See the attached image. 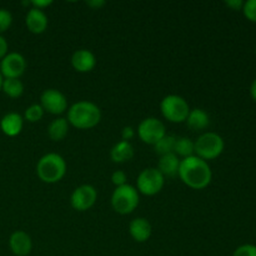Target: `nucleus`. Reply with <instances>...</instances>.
<instances>
[{"mask_svg":"<svg viewBox=\"0 0 256 256\" xmlns=\"http://www.w3.org/2000/svg\"><path fill=\"white\" fill-rule=\"evenodd\" d=\"M68 122L80 130L92 129L102 120V112L96 104L88 100L74 102L68 109Z\"/></svg>","mask_w":256,"mask_h":256,"instance_id":"obj_2","label":"nucleus"},{"mask_svg":"<svg viewBox=\"0 0 256 256\" xmlns=\"http://www.w3.org/2000/svg\"><path fill=\"white\" fill-rule=\"evenodd\" d=\"M140 202L139 192L132 185L125 184L116 188L112 195V206L118 214H132Z\"/></svg>","mask_w":256,"mask_h":256,"instance_id":"obj_5","label":"nucleus"},{"mask_svg":"<svg viewBox=\"0 0 256 256\" xmlns=\"http://www.w3.org/2000/svg\"><path fill=\"white\" fill-rule=\"evenodd\" d=\"M44 116V109L40 104H32L26 108L24 112V120L29 122H38Z\"/></svg>","mask_w":256,"mask_h":256,"instance_id":"obj_24","label":"nucleus"},{"mask_svg":"<svg viewBox=\"0 0 256 256\" xmlns=\"http://www.w3.org/2000/svg\"><path fill=\"white\" fill-rule=\"evenodd\" d=\"M86 5L92 9H100L105 5V2L104 0H90V2H86Z\"/></svg>","mask_w":256,"mask_h":256,"instance_id":"obj_33","label":"nucleus"},{"mask_svg":"<svg viewBox=\"0 0 256 256\" xmlns=\"http://www.w3.org/2000/svg\"><path fill=\"white\" fill-rule=\"evenodd\" d=\"M250 96L252 98L254 102H256V79L252 82V86H250Z\"/></svg>","mask_w":256,"mask_h":256,"instance_id":"obj_34","label":"nucleus"},{"mask_svg":"<svg viewBox=\"0 0 256 256\" xmlns=\"http://www.w3.org/2000/svg\"><path fill=\"white\" fill-rule=\"evenodd\" d=\"M129 232L136 242H145L152 236V225L145 218H135L130 222Z\"/></svg>","mask_w":256,"mask_h":256,"instance_id":"obj_16","label":"nucleus"},{"mask_svg":"<svg viewBox=\"0 0 256 256\" xmlns=\"http://www.w3.org/2000/svg\"><path fill=\"white\" fill-rule=\"evenodd\" d=\"M66 172V162L62 155L48 152L40 158L36 165V174L42 182L55 184L64 178Z\"/></svg>","mask_w":256,"mask_h":256,"instance_id":"obj_3","label":"nucleus"},{"mask_svg":"<svg viewBox=\"0 0 256 256\" xmlns=\"http://www.w3.org/2000/svg\"><path fill=\"white\" fill-rule=\"evenodd\" d=\"M180 160L182 159H179L174 152L162 155V156H160L159 164H158L156 169L162 172L164 178H174L176 176L178 172H179Z\"/></svg>","mask_w":256,"mask_h":256,"instance_id":"obj_17","label":"nucleus"},{"mask_svg":"<svg viewBox=\"0 0 256 256\" xmlns=\"http://www.w3.org/2000/svg\"><path fill=\"white\" fill-rule=\"evenodd\" d=\"M232 256H256V245L244 244L236 248Z\"/></svg>","mask_w":256,"mask_h":256,"instance_id":"obj_27","label":"nucleus"},{"mask_svg":"<svg viewBox=\"0 0 256 256\" xmlns=\"http://www.w3.org/2000/svg\"><path fill=\"white\" fill-rule=\"evenodd\" d=\"M8 48H9V45H8L6 39L2 35H0V60L8 54Z\"/></svg>","mask_w":256,"mask_h":256,"instance_id":"obj_32","label":"nucleus"},{"mask_svg":"<svg viewBox=\"0 0 256 256\" xmlns=\"http://www.w3.org/2000/svg\"><path fill=\"white\" fill-rule=\"evenodd\" d=\"M165 178L156 168H148L139 174L136 190L145 196H154L164 188Z\"/></svg>","mask_w":256,"mask_h":256,"instance_id":"obj_7","label":"nucleus"},{"mask_svg":"<svg viewBox=\"0 0 256 256\" xmlns=\"http://www.w3.org/2000/svg\"><path fill=\"white\" fill-rule=\"evenodd\" d=\"M72 65L78 72H89L96 65V58L88 49L76 50L72 56Z\"/></svg>","mask_w":256,"mask_h":256,"instance_id":"obj_13","label":"nucleus"},{"mask_svg":"<svg viewBox=\"0 0 256 256\" xmlns=\"http://www.w3.org/2000/svg\"><path fill=\"white\" fill-rule=\"evenodd\" d=\"M138 135L142 142L154 146L166 135L164 122L156 118H146L138 126Z\"/></svg>","mask_w":256,"mask_h":256,"instance_id":"obj_8","label":"nucleus"},{"mask_svg":"<svg viewBox=\"0 0 256 256\" xmlns=\"http://www.w3.org/2000/svg\"><path fill=\"white\" fill-rule=\"evenodd\" d=\"M24 126V118L18 112H8L0 120V129L6 136L14 138L22 132Z\"/></svg>","mask_w":256,"mask_h":256,"instance_id":"obj_15","label":"nucleus"},{"mask_svg":"<svg viewBox=\"0 0 256 256\" xmlns=\"http://www.w3.org/2000/svg\"><path fill=\"white\" fill-rule=\"evenodd\" d=\"M25 24H26L29 32L32 34H42L46 30L49 20H48L44 10L32 8V9H29L26 18H25Z\"/></svg>","mask_w":256,"mask_h":256,"instance_id":"obj_14","label":"nucleus"},{"mask_svg":"<svg viewBox=\"0 0 256 256\" xmlns=\"http://www.w3.org/2000/svg\"><path fill=\"white\" fill-rule=\"evenodd\" d=\"M162 114L170 122H186L188 115L190 112V106L186 100L180 95L170 94L166 95L160 102Z\"/></svg>","mask_w":256,"mask_h":256,"instance_id":"obj_6","label":"nucleus"},{"mask_svg":"<svg viewBox=\"0 0 256 256\" xmlns=\"http://www.w3.org/2000/svg\"><path fill=\"white\" fill-rule=\"evenodd\" d=\"M178 175L186 186L194 190L205 189L212 179V168L208 162L195 155L180 160Z\"/></svg>","mask_w":256,"mask_h":256,"instance_id":"obj_1","label":"nucleus"},{"mask_svg":"<svg viewBox=\"0 0 256 256\" xmlns=\"http://www.w3.org/2000/svg\"><path fill=\"white\" fill-rule=\"evenodd\" d=\"M126 180H128L126 174H125L124 172H122V170H116V172H112V182L116 188L122 186V185L126 184Z\"/></svg>","mask_w":256,"mask_h":256,"instance_id":"obj_28","label":"nucleus"},{"mask_svg":"<svg viewBox=\"0 0 256 256\" xmlns=\"http://www.w3.org/2000/svg\"><path fill=\"white\" fill-rule=\"evenodd\" d=\"M175 142H176V138L174 135H165L162 139H160L156 144L154 145V150L158 155L162 156V155L172 154L174 152Z\"/></svg>","mask_w":256,"mask_h":256,"instance_id":"obj_23","label":"nucleus"},{"mask_svg":"<svg viewBox=\"0 0 256 256\" xmlns=\"http://www.w3.org/2000/svg\"><path fill=\"white\" fill-rule=\"evenodd\" d=\"M2 80H4V78H2V72H0V92H2Z\"/></svg>","mask_w":256,"mask_h":256,"instance_id":"obj_35","label":"nucleus"},{"mask_svg":"<svg viewBox=\"0 0 256 256\" xmlns=\"http://www.w3.org/2000/svg\"><path fill=\"white\" fill-rule=\"evenodd\" d=\"M40 105L44 112L52 115H60L68 109V99L59 90L46 89L40 96Z\"/></svg>","mask_w":256,"mask_h":256,"instance_id":"obj_11","label":"nucleus"},{"mask_svg":"<svg viewBox=\"0 0 256 256\" xmlns=\"http://www.w3.org/2000/svg\"><path fill=\"white\" fill-rule=\"evenodd\" d=\"M194 142L192 139L186 136L182 138H176V142H175L174 148V154L176 155L178 158H182V159H185V158H189L194 155Z\"/></svg>","mask_w":256,"mask_h":256,"instance_id":"obj_21","label":"nucleus"},{"mask_svg":"<svg viewBox=\"0 0 256 256\" xmlns=\"http://www.w3.org/2000/svg\"><path fill=\"white\" fill-rule=\"evenodd\" d=\"M9 248L12 252L16 256H26L32 252V242L28 232L16 230L9 238Z\"/></svg>","mask_w":256,"mask_h":256,"instance_id":"obj_12","label":"nucleus"},{"mask_svg":"<svg viewBox=\"0 0 256 256\" xmlns=\"http://www.w3.org/2000/svg\"><path fill=\"white\" fill-rule=\"evenodd\" d=\"M186 124L194 132H200V130L206 129L210 124L209 114L205 110L198 109V108L190 110L189 115H188Z\"/></svg>","mask_w":256,"mask_h":256,"instance_id":"obj_19","label":"nucleus"},{"mask_svg":"<svg viewBox=\"0 0 256 256\" xmlns=\"http://www.w3.org/2000/svg\"><path fill=\"white\" fill-rule=\"evenodd\" d=\"M194 155L205 160H214L222 154L225 148L224 139L212 132H204L194 142Z\"/></svg>","mask_w":256,"mask_h":256,"instance_id":"obj_4","label":"nucleus"},{"mask_svg":"<svg viewBox=\"0 0 256 256\" xmlns=\"http://www.w3.org/2000/svg\"><path fill=\"white\" fill-rule=\"evenodd\" d=\"M96 199V189L92 185L84 184L78 186L72 192V196H70V204H72V209L78 210V212H86L90 208L94 206Z\"/></svg>","mask_w":256,"mask_h":256,"instance_id":"obj_10","label":"nucleus"},{"mask_svg":"<svg viewBox=\"0 0 256 256\" xmlns=\"http://www.w3.org/2000/svg\"><path fill=\"white\" fill-rule=\"evenodd\" d=\"M255 56H256V48H255Z\"/></svg>","mask_w":256,"mask_h":256,"instance_id":"obj_36","label":"nucleus"},{"mask_svg":"<svg viewBox=\"0 0 256 256\" xmlns=\"http://www.w3.org/2000/svg\"><path fill=\"white\" fill-rule=\"evenodd\" d=\"M242 10L248 20L256 22V0H248V2H244V6H242Z\"/></svg>","mask_w":256,"mask_h":256,"instance_id":"obj_26","label":"nucleus"},{"mask_svg":"<svg viewBox=\"0 0 256 256\" xmlns=\"http://www.w3.org/2000/svg\"><path fill=\"white\" fill-rule=\"evenodd\" d=\"M2 90L9 98H20L24 92V85L19 79H4L2 80Z\"/></svg>","mask_w":256,"mask_h":256,"instance_id":"obj_22","label":"nucleus"},{"mask_svg":"<svg viewBox=\"0 0 256 256\" xmlns=\"http://www.w3.org/2000/svg\"><path fill=\"white\" fill-rule=\"evenodd\" d=\"M225 5L232 10H242L244 6V2L242 0H226Z\"/></svg>","mask_w":256,"mask_h":256,"instance_id":"obj_31","label":"nucleus"},{"mask_svg":"<svg viewBox=\"0 0 256 256\" xmlns=\"http://www.w3.org/2000/svg\"><path fill=\"white\" fill-rule=\"evenodd\" d=\"M12 24V15L5 8H0V35L2 32H6Z\"/></svg>","mask_w":256,"mask_h":256,"instance_id":"obj_25","label":"nucleus"},{"mask_svg":"<svg viewBox=\"0 0 256 256\" xmlns=\"http://www.w3.org/2000/svg\"><path fill=\"white\" fill-rule=\"evenodd\" d=\"M69 132V122L65 118H56L48 126V135L54 142H60L64 139Z\"/></svg>","mask_w":256,"mask_h":256,"instance_id":"obj_20","label":"nucleus"},{"mask_svg":"<svg viewBox=\"0 0 256 256\" xmlns=\"http://www.w3.org/2000/svg\"><path fill=\"white\" fill-rule=\"evenodd\" d=\"M132 156H134V148L130 144V142H124V140L116 142L110 152V158L112 162L118 164L129 162L132 159Z\"/></svg>","mask_w":256,"mask_h":256,"instance_id":"obj_18","label":"nucleus"},{"mask_svg":"<svg viewBox=\"0 0 256 256\" xmlns=\"http://www.w3.org/2000/svg\"><path fill=\"white\" fill-rule=\"evenodd\" d=\"M26 69V60L20 52H8L0 60V72L4 79H19Z\"/></svg>","mask_w":256,"mask_h":256,"instance_id":"obj_9","label":"nucleus"},{"mask_svg":"<svg viewBox=\"0 0 256 256\" xmlns=\"http://www.w3.org/2000/svg\"><path fill=\"white\" fill-rule=\"evenodd\" d=\"M52 4V0H32V8L39 10H44L45 8L50 6Z\"/></svg>","mask_w":256,"mask_h":256,"instance_id":"obj_29","label":"nucleus"},{"mask_svg":"<svg viewBox=\"0 0 256 256\" xmlns=\"http://www.w3.org/2000/svg\"><path fill=\"white\" fill-rule=\"evenodd\" d=\"M135 136V130L132 129V126H125L124 129L122 130V138L124 142H129L132 138Z\"/></svg>","mask_w":256,"mask_h":256,"instance_id":"obj_30","label":"nucleus"}]
</instances>
